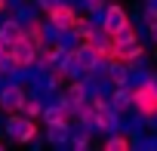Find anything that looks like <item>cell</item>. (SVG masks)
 <instances>
[{"label":"cell","mask_w":157,"mask_h":151,"mask_svg":"<svg viewBox=\"0 0 157 151\" xmlns=\"http://www.w3.org/2000/svg\"><path fill=\"white\" fill-rule=\"evenodd\" d=\"M148 130H151V133H157V111H154V114H148Z\"/></svg>","instance_id":"603a6c76"},{"label":"cell","mask_w":157,"mask_h":151,"mask_svg":"<svg viewBox=\"0 0 157 151\" xmlns=\"http://www.w3.org/2000/svg\"><path fill=\"white\" fill-rule=\"evenodd\" d=\"M154 77H157V71H154V68H142V65H129V80H126V83H129L132 90H139V87H148V83H151Z\"/></svg>","instance_id":"5bb4252c"},{"label":"cell","mask_w":157,"mask_h":151,"mask_svg":"<svg viewBox=\"0 0 157 151\" xmlns=\"http://www.w3.org/2000/svg\"><path fill=\"white\" fill-rule=\"evenodd\" d=\"M129 148L132 151H157V133H151V130L132 133L129 136Z\"/></svg>","instance_id":"4fadbf2b"},{"label":"cell","mask_w":157,"mask_h":151,"mask_svg":"<svg viewBox=\"0 0 157 151\" xmlns=\"http://www.w3.org/2000/svg\"><path fill=\"white\" fill-rule=\"evenodd\" d=\"M19 37H25V25H22L16 16H10V19L3 16V19H0V40L10 46V43H16Z\"/></svg>","instance_id":"30bf717a"},{"label":"cell","mask_w":157,"mask_h":151,"mask_svg":"<svg viewBox=\"0 0 157 151\" xmlns=\"http://www.w3.org/2000/svg\"><path fill=\"white\" fill-rule=\"evenodd\" d=\"M59 74H62L65 80H83V77H86V68L80 65V59H77L74 52H68V59H65V65H62Z\"/></svg>","instance_id":"9a60e30c"},{"label":"cell","mask_w":157,"mask_h":151,"mask_svg":"<svg viewBox=\"0 0 157 151\" xmlns=\"http://www.w3.org/2000/svg\"><path fill=\"white\" fill-rule=\"evenodd\" d=\"M142 6L151 10V13H157V0H142Z\"/></svg>","instance_id":"cb8c5ba5"},{"label":"cell","mask_w":157,"mask_h":151,"mask_svg":"<svg viewBox=\"0 0 157 151\" xmlns=\"http://www.w3.org/2000/svg\"><path fill=\"white\" fill-rule=\"evenodd\" d=\"M148 46L139 40V37H132V40H120V43H114V59H123V62H132L139 52H145Z\"/></svg>","instance_id":"8fae6325"},{"label":"cell","mask_w":157,"mask_h":151,"mask_svg":"<svg viewBox=\"0 0 157 151\" xmlns=\"http://www.w3.org/2000/svg\"><path fill=\"white\" fill-rule=\"evenodd\" d=\"M120 130H123L126 136L148 130V114H142V111H136V108H126V111H120Z\"/></svg>","instance_id":"ba28073f"},{"label":"cell","mask_w":157,"mask_h":151,"mask_svg":"<svg viewBox=\"0 0 157 151\" xmlns=\"http://www.w3.org/2000/svg\"><path fill=\"white\" fill-rule=\"evenodd\" d=\"M108 77H111L114 83H126V80H129V62L111 59V65H108Z\"/></svg>","instance_id":"d6986e66"},{"label":"cell","mask_w":157,"mask_h":151,"mask_svg":"<svg viewBox=\"0 0 157 151\" xmlns=\"http://www.w3.org/2000/svg\"><path fill=\"white\" fill-rule=\"evenodd\" d=\"M105 10H108V0H102V3H93L90 13H86L90 22H93V25H102V22H105Z\"/></svg>","instance_id":"7402d4cb"},{"label":"cell","mask_w":157,"mask_h":151,"mask_svg":"<svg viewBox=\"0 0 157 151\" xmlns=\"http://www.w3.org/2000/svg\"><path fill=\"white\" fill-rule=\"evenodd\" d=\"M129 148V136L126 133H111L105 136V151H126Z\"/></svg>","instance_id":"ffe728a7"},{"label":"cell","mask_w":157,"mask_h":151,"mask_svg":"<svg viewBox=\"0 0 157 151\" xmlns=\"http://www.w3.org/2000/svg\"><path fill=\"white\" fill-rule=\"evenodd\" d=\"M3 148H6V145H3V142H0V151H3Z\"/></svg>","instance_id":"484cf974"},{"label":"cell","mask_w":157,"mask_h":151,"mask_svg":"<svg viewBox=\"0 0 157 151\" xmlns=\"http://www.w3.org/2000/svg\"><path fill=\"white\" fill-rule=\"evenodd\" d=\"M132 108L142 111V114H154V111H157V90H154L151 83L132 90Z\"/></svg>","instance_id":"52a82bcc"},{"label":"cell","mask_w":157,"mask_h":151,"mask_svg":"<svg viewBox=\"0 0 157 151\" xmlns=\"http://www.w3.org/2000/svg\"><path fill=\"white\" fill-rule=\"evenodd\" d=\"M52 148H62L68 151V139H71V120H62V123H46V136H43Z\"/></svg>","instance_id":"8992f818"},{"label":"cell","mask_w":157,"mask_h":151,"mask_svg":"<svg viewBox=\"0 0 157 151\" xmlns=\"http://www.w3.org/2000/svg\"><path fill=\"white\" fill-rule=\"evenodd\" d=\"M68 145H71V151H86L93 145V133H86L77 120H71V139H68Z\"/></svg>","instance_id":"7c38bea8"},{"label":"cell","mask_w":157,"mask_h":151,"mask_svg":"<svg viewBox=\"0 0 157 151\" xmlns=\"http://www.w3.org/2000/svg\"><path fill=\"white\" fill-rule=\"evenodd\" d=\"M111 105H114L117 111L132 108V87H129V83H117L114 93H111Z\"/></svg>","instance_id":"2e32d148"},{"label":"cell","mask_w":157,"mask_h":151,"mask_svg":"<svg viewBox=\"0 0 157 151\" xmlns=\"http://www.w3.org/2000/svg\"><path fill=\"white\" fill-rule=\"evenodd\" d=\"M86 43H93V49L99 52V56H111L114 59V37L102 28V25H96L93 28V34H90V40Z\"/></svg>","instance_id":"9c48e42d"},{"label":"cell","mask_w":157,"mask_h":151,"mask_svg":"<svg viewBox=\"0 0 157 151\" xmlns=\"http://www.w3.org/2000/svg\"><path fill=\"white\" fill-rule=\"evenodd\" d=\"M3 133H6V139H13V142H19V145H31V142L40 136L37 120L28 117V114H22V111L6 114V120H3Z\"/></svg>","instance_id":"6da1fadb"},{"label":"cell","mask_w":157,"mask_h":151,"mask_svg":"<svg viewBox=\"0 0 157 151\" xmlns=\"http://www.w3.org/2000/svg\"><path fill=\"white\" fill-rule=\"evenodd\" d=\"M129 22H132V16H129L126 6H120V3H108V10H105V22H102V28H105L108 34H117V31L126 28Z\"/></svg>","instance_id":"277c9868"},{"label":"cell","mask_w":157,"mask_h":151,"mask_svg":"<svg viewBox=\"0 0 157 151\" xmlns=\"http://www.w3.org/2000/svg\"><path fill=\"white\" fill-rule=\"evenodd\" d=\"M151 37H154V46H157V22L151 25Z\"/></svg>","instance_id":"d4e9b609"},{"label":"cell","mask_w":157,"mask_h":151,"mask_svg":"<svg viewBox=\"0 0 157 151\" xmlns=\"http://www.w3.org/2000/svg\"><path fill=\"white\" fill-rule=\"evenodd\" d=\"M6 52L13 59V68H31V65H37V46L28 37H19L16 43H10Z\"/></svg>","instance_id":"3957f363"},{"label":"cell","mask_w":157,"mask_h":151,"mask_svg":"<svg viewBox=\"0 0 157 151\" xmlns=\"http://www.w3.org/2000/svg\"><path fill=\"white\" fill-rule=\"evenodd\" d=\"M83 13H77L74 6H68V3H59V6H52L49 13H46V19L59 28V31H68V28H74L77 25V19H80Z\"/></svg>","instance_id":"5b68a950"},{"label":"cell","mask_w":157,"mask_h":151,"mask_svg":"<svg viewBox=\"0 0 157 151\" xmlns=\"http://www.w3.org/2000/svg\"><path fill=\"white\" fill-rule=\"evenodd\" d=\"M77 123H80L86 133H93V136H102V120H99V111H96V108L83 111L80 117H77Z\"/></svg>","instance_id":"ac0fdd59"},{"label":"cell","mask_w":157,"mask_h":151,"mask_svg":"<svg viewBox=\"0 0 157 151\" xmlns=\"http://www.w3.org/2000/svg\"><path fill=\"white\" fill-rule=\"evenodd\" d=\"M22 114H28V117L40 120V114H43V102H40L34 93H28V99H25V105H22Z\"/></svg>","instance_id":"44dd1931"},{"label":"cell","mask_w":157,"mask_h":151,"mask_svg":"<svg viewBox=\"0 0 157 151\" xmlns=\"http://www.w3.org/2000/svg\"><path fill=\"white\" fill-rule=\"evenodd\" d=\"M25 99H28V87L6 77V83L0 87V111L3 114H16V111H22Z\"/></svg>","instance_id":"7a4b0ae2"},{"label":"cell","mask_w":157,"mask_h":151,"mask_svg":"<svg viewBox=\"0 0 157 151\" xmlns=\"http://www.w3.org/2000/svg\"><path fill=\"white\" fill-rule=\"evenodd\" d=\"M74 56L80 59V65H83L86 71H93V68H96V62H99V52H96V49H93V43H86V40L74 49Z\"/></svg>","instance_id":"e0dca14e"}]
</instances>
